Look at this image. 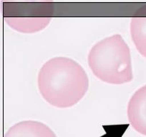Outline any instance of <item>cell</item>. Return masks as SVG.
<instances>
[{"label": "cell", "mask_w": 146, "mask_h": 137, "mask_svg": "<svg viewBox=\"0 0 146 137\" xmlns=\"http://www.w3.org/2000/svg\"><path fill=\"white\" fill-rule=\"evenodd\" d=\"M129 30L137 50L146 57V6L139 9L132 17Z\"/></svg>", "instance_id": "cell-5"}, {"label": "cell", "mask_w": 146, "mask_h": 137, "mask_svg": "<svg viewBox=\"0 0 146 137\" xmlns=\"http://www.w3.org/2000/svg\"><path fill=\"white\" fill-rule=\"evenodd\" d=\"M38 87L48 103L66 109L83 98L89 88V78L78 62L69 57H55L46 61L40 69Z\"/></svg>", "instance_id": "cell-1"}, {"label": "cell", "mask_w": 146, "mask_h": 137, "mask_svg": "<svg viewBox=\"0 0 146 137\" xmlns=\"http://www.w3.org/2000/svg\"><path fill=\"white\" fill-rule=\"evenodd\" d=\"M127 113L132 127L139 134L146 136V85L132 96L128 103Z\"/></svg>", "instance_id": "cell-3"}, {"label": "cell", "mask_w": 146, "mask_h": 137, "mask_svg": "<svg viewBox=\"0 0 146 137\" xmlns=\"http://www.w3.org/2000/svg\"><path fill=\"white\" fill-rule=\"evenodd\" d=\"M5 22L13 30L21 33H35L45 29L50 23L48 17H6Z\"/></svg>", "instance_id": "cell-6"}, {"label": "cell", "mask_w": 146, "mask_h": 137, "mask_svg": "<svg viewBox=\"0 0 146 137\" xmlns=\"http://www.w3.org/2000/svg\"><path fill=\"white\" fill-rule=\"evenodd\" d=\"M4 137H57V136L44 123L27 120L9 127Z\"/></svg>", "instance_id": "cell-4"}, {"label": "cell", "mask_w": 146, "mask_h": 137, "mask_svg": "<svg viewBox=\"0 0 146 137\" xmlns=\"http://www.w3.org/2000/svg\"><path fill=\"white\" fill-rule=\"evenodd\" d=\"M88 64L94 75L104 83L121 85L133 79L130 50L119 34L96 42L88 55Z\"/></svg>", "instance_id": "cell-2"}]
</instances>
